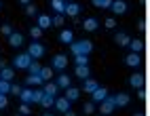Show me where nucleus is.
I'll return each mask as SVG.
<instances>
[{
	"mask_svg": "<svg viewBox=\"0 0 150 116\" xmlns=\"http://www.w3.org/2000/svg\"><path fill=\"white\" fill-rule=\"evenodd\" d=\"M137 30H139V32L146 30V21H144V19H139V21H137Z\"/></svg>",
	"mask_w": 150,
	"mask_h": 116,
	"instance_id": "nucleus-43",
	"label": "nucleus"
},
{
	"mask_svg": "<svg viewBox=\"0 0 150 116\" xmlns=\"http://www.w3.org/2000/svg\"><path fill=\"white\" fill-rule=\"evenodd\" d=\"M110 11L116 13V15H125L127 13V2H125V0H114L112 6H110Z\"/></svg>",
	"mask_w": 150,
	"mask_h": 116,
	"instance_id": "nucleus-8",
	"label": "nucleus"
},
{
	"mask_svg": "<svg viewBox=\"0 0 150 116\" xmlns=\"http://www.w3.org/2000/svg\"><path fill=\"white\" fill-rule=\"evenodd\" d=\"M114 25H116V23H114V19H106V27H108V30H112Z\"/></svg>",
	"mask_w": 150,
	"mask_h": 116,
	"instance_id": "nucleus-44",
	"label": "nucleus"
},
{
	"mask_svg": "<svg viewBox=\"0 0 150 116\" xmlns=\"http://www.w3.org/2000/svg\"><path fill=\"white\" fill-rule=\"evenodd\" d=\"M129 84H131L133 89H144V74H133V76H129Z\"/></svg>",
	"mask_w": 150,
	"mask_h": 116,
	"instance_id": "nucleus-10",
	"label": "nucleus"
},
{
	"mask_svg": "<svg viewBox=\"0 0 150 116\" xmlns=\"http://www.w3.org/2000/svg\"><path fill=\"white\" fill-rule=\"evenodd\" d=\"M32 61H34V57L30 55V53H19L15 59H13V65L17 67V70H28Z\"/></svg>",
	"mask_w": 150,
	"mask_h": 116,
	"instance_id": "nucleus-2",
	"label": "nucleus"
},
{
	"mask_svg": "<svg viewBox=\"0 0 150 116\" xmlns=\"http://www.w3.org/2000/svg\"><path fill=\"white\" fill-rule=\"evenodd\" d=\"M55 82H57V86H59V89H68V86H72V84H70V76L68 74H62V76H57V78H55Z\"/></svg>",
	"mask_w": 150,
	"mask_h": 116,
	"instance_id": "nucleus-22",
	"label": "nucleus"
},
{
	"mask_svg": "<svg viewBox=\"0 0 150 116\" xmlns=\"http://www.w3.org/2000/svg\"><path fill=\"white\" fill-rule=\"evenodd\" d=\"M53 67H42V70H40V76H42V80L45 82H51V78H53Z\"/></svg>",
	"mask_w": 150,
	"mask_h": 116,
	"instance_id": "nucleus-28",
	"label": "nucleus"
},
{
	"mask_svg": "<svg viewBox=\"0 0 150 116\" xmlns=\"http://www.w3.org/2000/svg\"><path fill=\"white\" fill-rule=\"evenodd\" d=\"M25 13H28L30 17H34L38 11H36V6H34V4H28V6H25Z\"/></svg>",
	"mask_w": 150,
	"mask_h": 116,
	"instance_id": "nucleus-39",
	"label": "nucleus"
},
{
	"mask_svg": "<svg viewBox=\"0 0 150 116\" xmlns=\"http://www.w3.org/2000/svg\"><path fill=\"white\" fill-rule=\"evenodd\" d=\"M19 2H21V4H25V6H28V4H30V0H19Z\"/></svg>",
	"mask_w": 150,
	"mask_h": 116,
	"instance_id": "nucleus-47",
	"label": "nucleus"
},
{
	"mask_svg": "<svg viewBox=\"0 0 150 116\" xmlns=\"http://www.w3.org/2000/svg\"><path fill=\"white\" fill-rule=\"evenodd\" d=\"M114 101H116V108H125L129 103V95L127 93H116L114 95Z\"/></svg>",
	"mask_w": 150,
	"mask_h": 116,
	"instance_id": "nucleus-20",
	"label": "nucleus"
},
{
	"mask_svg": "<svg viewBox=\"0 0 150 116\" xmlns=\"http://www.w3.org/2000/svg\"><path fill=\"white\" fill-rule=\"evenodd\" d=\"M25 84L28 86H40V84H45V80H42L40 74H30L28 78H25Z\"/></svg>",
	"mask_w": 150,
	"mask_h": 116,
	"instance_id": "nucleus-12",
	"label": "nucleus"
},
{
	"mask_svg": "<svg viewBox=\"0 0 150 116\" xmlns=\"http://www.w3.org/2000/svg\"><path fill=\"white\" fill-rule=\"evenodd\" d=\"M59 40H62L64 44H72V42H74V34H72V30H62V34H59Z\"/></svg>",
	"mask_w": 150,
	"mask_h": 116,
	"instance_id": "nucleus-21",
	"label": "nucleus"
},
{
	"mask_svg": "<svg viewBox=\"0 0 150 116\" xmlns=\"http://www.w3.org/2000/svg\"><path fill=\"white\" fill-rule=\"evenodd\" d=\"M97 25H99V23H97V19H95V17H89V19H85V21H83V27H85L87 32H95V30H97Z\"/></svg>",
	"mask_w": 150,
	"mask_h": 116,
	"instance_id": "nucleus-19",
	"label": "nucleus"
},
{
	"mask_svg": "<svg viewBox=\"0 0 150 116\" xmlns=\"http://www.w3.org/2000/svg\"><path fill=\"white\" fill-rule=\"evenodd\" d=\"M0 80H2V78H0Z\"/></svg>",
	"mask_w": 150,
	"mask_h": 116,
	"instance_id": "nucleus-51",
	"label": "nucleus"
},
{
	"mask_svg": "<svg viewBox=\"0 0 150 116\" xmlns=\"http://www.w3.org/2000/svg\"><path fill=\"white\" fill-rule=\"evenodd\" d=\"M0 78L6 80V82H11V80L15 78V72L11 70V67H2V70H0Z\"/></svg>",
	"mask_w": 150,
	"mask_h": 116,
	"instance_id": "nucleus-26",
	"label": "nucleus"
},
{
	"mask_svg": "<svg viewBox=\"0 0 150 116\" xmlns=\"http://www.w3.org/2000/svg\"><path fill=\"white\" fill-rule=\"evenodd\" d=\"M8 44H11V46H15V49H17V46H21V44H23V34L13 32L11 36H8Z\"/></svg>",
	"mask_w": 150,
	"mask_h": 116,
	"instance_id": "nucleus-14",
	"label": "nucleus"
},
{
	"mask_svg": "<svg viewBox=\"0 0 150 116\" xmlns=\"http://www.w3.org/2000/svg\"><path fill=\"white\" fill-rule=\"evenodd\" d=\"M42 116H53V114H42Z\"/></svg>",
	"mask_w": 150,
	"mask_h": 116,
	"instance_id": "nucleus-49",
	"label": "nucleus"
},
{
	"mask_svg": "<svg viewBox=\"0 0 150 116\" xmlns=\"http://www.w3.org/2000/svg\"><path fill=\"white\" fill-rule=\"evenodd\" d=\"M21 86H19V84H11V93H15V95H21Z\"/></svg>",
	"mask_w": 150,
	"mask_h": 116,
	"instance_id": "nucleus-42",
	"label": "nucleus"
},
{
	"mask_svg": "<svg viewBox=\"0 0 150 116\" xmlns=\"http://www.w3.org/2000/svg\"><path fill=\"white\" fill-rule=\"evenodd\" d=\"M114 42L118 46H129V44H131V38H129V34H125V32H118L114 36Z\"/></svg>",
	"mask_w": 150,
	"mask_h": 116,
	"instance_id": "nucleus-13",
	"label": "nucleus"
},
{
	"mask_svg": "<svg viewBox=\"0 0 150 116\" xmlns=\"http://www.w3.org/2000/svg\"><path fill=\"white\" fill-rule=\"evenodd\" d=\"M45 93H49V95H55L57 97V93H59V86H57V82H45Z\"/></svg>",
	"mask_w": 150,
	"mask_h": 116,
	"instance_id": "nucleus-27",
	"label": "nucleus"
},
{
	"mask_svg": "<svg viewBox=\"0 0 150 116\" xmlns=\"http://www.w3.org/2000/svg\"><path fill=\"white\" fill-rule=\"evenodd\" d=\"M91 2H93V6H97V8H110L114 0H91Z\"/></svg>",
	"mask_w": 150,
	"mask_h": 116,
	"instance_id": "nucleus-30",
	"label": "nucleus"
},
{
	"mask_svg": "<svg viewBox=\"0 0 150 116\" xmlns=\"http://www.w3.org/2000/svg\"><path fill=\"white\" fill-rule=\"evenodd\" d=\"M6 105H8V99H6V95H4V93H0V110H4Z\"/></svg>",
	"mask_w": 150,
	"mask_h": 116,
	"instance_id": "nucleus-38",
	"label": "nucleus"
},
{
	"mask_svg": "<svg viewBox=\"0 0 150 116\" xmlns=\"http://www.w3.org/2000/svg\"><path fill=\"white\" fill-rule=\"evenodd\" d=\"M137 97L139 99H146V91L144 89H137Z\"/></svg>",
	"mask_w": 150,
	"mask_h": 116,
	"instance_id": "nucleus-45",
	"label": "nucleus"
},
{
	"mask_svg": "<svg viewBox=\"0 0 150 116\" xmlns=\"http://www.w3.org/2000/svg\"><path fill=\"white\" fill-rule=\"evenodd\" d=\"M28 53L34 57V59H40V57L45 55V46L40 44V42H30V46H28Z\"/></svg>",
	"mask_w": 150,
	"mask_h": 116,
	"instance_id": "nucleus-5",
	"label": "nucleus"
},
{
	"mask_svg": "<svg viewBox=\"0 0 150 116\" xmlns=\"http://www.w3.org/2000/svg\"><path fill=\"white\" fill-rule=\"evenodd\" d=\"M116 110V101H114V95H108V99H104L102 103H99V112H102L104 116H110Z\"/></svg>",
	"mask_w": 150,
	"mask_h": 116,
	"instance_id": "nucleus-3",
	"label": "nucleus"
},
{
	"mask_svg": "<svg viewBox=\"0 0 150 116\" xmlns=\"http://www.w3.org/2000/svg\"><path fill=\"white\" fill-rule=\"evenodd\" d=\"M74 74H76V76H78L81 80H87L89 76H91V72H89V65H76Z\"/></svg>",
	"mask_w": 150,
	"mask_h": 116,
	"instance_id": "nucleus-16",
	"label": "nucleus"
},
{
	"mask_svg": "<svg viewBox=\"0 0 150 116\" xmlns=\"http://www.w3.org/2000/svg\"><path fill=\"white\" fill-rule=\"evenodd\" d=\"M53 25H64V15H55L53 17Z\"/></svg>",
	"mask_w": 150,
	"mask_h": 116,
	"instance_id": "nucleus-40",
	"label": "nucleus"
},
{
	"mask_svg": "<svg viewBox=\"0 0 150 116\" xmlns=\"http://www.w3.org/2000/svg\"><path fill=\"white\" fill-rule=\"evenodd\" d=\"M55 95H49V93H45V97H42V101H40V105L42 108H55Z\"/></svg>",
	"mask_w": 150,
	"mask_h": 116,
	"instance_id": "nucleus-25",
	"label": "nucleus"
},
{
	"mask_svg": "<svg viewBox=\"0 0 150 116\" xmlns=\"http://www.w3.org/2000/svg\"><path fill=\"white\" fill-rule=\"evenodd\" d=\"M64 97H66V99H70V101H76L78 97H81V91H78L76 86H68L66 93H64Z\"/></svg>",
	"mask_w": 150,
	"mask_h": 116,
	"instance_id": "nucleus-15",
	"label": "nucleus"
},
{
	"mask_svg": "<svg viewBox=\"0 0 150 116\" xmlns=\"http://www.w3.org/2000/svg\"><path fill=\"white\" fill-rule=\"evenodd\" d=\"M64 116H76V114H74V112H72V110H70V112H66V114H64Z\"/></svg>",
	"mask_w": 150,
	"mask_h": 116,
	"instance_id": "nucleus-46",
	"label": "nucleus"
},
{
	"mask_svg": "<svg viewBox=\"0 0 150 116\" xmlns=\"http://www.w3.org/2000/svg\"><path fill=\"white\" fill-rule=\"evenodd\" d=\"M30 112H32V110H30V103H21V105H19V114H21V116H28Z\"/></svg>",
	"mask_w": 150,
	"mask_h": 116,
	"instance_id": "nucleus-37",
	"label": "nucleus"
},
{
	"mask_svg": "<svg viewBox=\"0 0 150 116\" xmlns=\"http://www.w3.org/2000/svg\"><path fill=\"white\" fill-rule=\"evenodd\" d=\"M40 70H42V65L38 63L36 59H34L32 63H30V67H28V72H30V74H40Z\"/></svg>",
	"mask_w": 150,
	"mask_h": 116,
	"instance_id": "nucleus-32",
	"label": "nucleus"
},
{
	"mask_svg": "<svg viewBox=\"0 0 150 116\" xmlns=\"http://www.w3.org/2000/svg\"><path fill=\"white\" fill-rule=\"evenodd\" d=\"M19 99H21V103H32V99H34V89H23L21 95H19Z\"/></svg>",
	"mask_w": 150,
	"mask_h": 116,
	"instance_id": "nucleus-23",
	"label": "nucleus"
},
{
	"mask_svg": "<svg viewBox=\"0 0 150 116\" xmlns=\"http://www.w3.org/2000/svg\"><path fill=\"white\" fill-rule=\"evenodd\" d=\"M83 110H85V114H93L95 112V101H87L83 105Z\"/></svg>",
	"mask_w": 150,
	"mask_h": 116,
	"instance_id": "nucleus-35",
	"label": "nucleus"
},
{
	"mask_svg": "<svg viewBox=\"0 0 150 116\" xmlns=\"http://www.w3.org/2000/svg\"><path fill=\"white\" fill-rule=\"evenodd\" d=\"M133 116H144V114H142V112H137V114H133Z\"/></svg>",
	"mask_w": 150,
	"mask_h": 116,
	"instance_id": "nucleus-48",
	"label": "nucleus"
},
{
	"mask_svg": "<svg viewBox=\"0 0 150 116\" xmlns=\"http://www.w3.org/2000/svg\"><path fill=\"white\" fill-rule=\"evenodd\" d=\"M66 0H51V6H53V11L55 15H66Z\"/></svg>",
	"mask_w": 150,
	"mask_h": 116,
	"instance_id": "nucleus-11",
	"label": "nucleus"
},
{
	"mask_svg": "<svg viewBox=\"0 0 150 116\" xmlns=\"http://www.w3.org/2000/svg\"><path fill=\"white\" fill-rule=\"evenodd\" d=\"M74 63L76 65H89V55H76L74 57Z\"/></svg>",
	"mask_w": 150,
	"mask_h": 116,
	"instance_id": "nucleus-33",
	"label": "nucleus"
},
{
	"mask_svg": "<svg viewBox=\"0 0 150 116\" xmlns=\"http://www.w3.org/2000/svg\"><path fill=\"white\" fill-rule=\"evenodd\" d=\"M17 116H21V114H17Z\"/></svg>",
	"mask_w": 150,
	"mask_h": 116,
	"instance_id": "nucleus-50",
	"label": "nucleus"
},
{
	"mask_svg": "<svg viewBox=\"0 0 150 116\" xmlns=\"http://www.w3.org/2000/svg\"><path fill=\"white\" fill-rule=\"evenodd\" d=\"M129 49H131V53H142V51H144V42H142V40H131Z\"/></svg>",
	"mask_w": 150,
	"mask_h": 116,
	"instance_id": "nucleus-29",
	"label": "nucleus"
},
{
	"mask_svg": "<svg viewBox=\"0 0 150 116\" xmlns=\"http://www.w3.org/2000/svg\"><path fill=\"white\" fill-rule=\"evenodd\" d=\"M70 105H72V101H70V99H66L64 95L55 99V110H57V112H62V114L70 112Z\"/></svg>",
	"mask_w": 150,
	"mask_h": 116,
	"instance_id": "nucleus-6",
	"label": "nucleus"
},
{
	"mask_svg": "<svg viewBox=\"0 0 150 116\" xmlns=\"http://www.w3.org/2000/svg\"><path fill=\"white\" fill-rule=\"evenodd\" d=\"M0 93H11V82H6V80H0Z\"/></svg>",
	"mask_w": 150,
	"mask_h": 116,
	"instance_id": "nucleus-36",
	"label": "nucleus"
},
{
	"mask_svg": "<svg viewBox=\"0 0 150 116\" xmlns=\"http://www.w3.org/2000/svg\"><path fill=\"white\" fill-rule=\"evenodd\" d=\"M2 34H4V36H11V34H13V27L8 25V23H4V25H2Z\"/></svg>",
	"mask_w": 150,
	"mask_h": 116,
	"instance_id": "nucleus-41",
	"label": "nucleus"
},
{
	"mask_svg": "<svg viewBox=\"0 0 150 116\" xmlns=\"http://www.w3.org/2000/svg\"><path fill=\"white\" fill-rule=\"evenodd\" d=\"M125 63H127L129 67H137L139 63H142V57H139V53H129V55L125 57Z\"/></svg>",
	"mask_w": 150,
	"mask_h": 116,
	"instance_id": "nucleus-9",
	"label": "nucleus"
},
{
	"mask_svg": "<svg viewBox=\"0 0 150 116\" xmlns=\"http://www.w3.org/2000/svg\"><path fill=\"white\" fill-rule=\"evenodd\" d=\"M97 89H99V84H97L93 78H87L85 84H83V91H85V93H95Z\"/></svg>",
	"mask_w": 150,
	"mask_h": 116,
	"instance_id": "nucleus-18",
	"label": "nucleus"
},
{
	"mask_svg": "<svg viewBox=\"0 0 150 116\" xmlns=\"http://www.w3.org/2000/svg\"><path fill=\"white\" fill-rule=\"evenodd\" d=\"M104 99H108V89H106V86H99V89H97L95 93H91V101L102 103Z\"/></svg>",
	"mask_w": 150,
	"mask_h": 116,
	"instance_id": "nucleus-7",
	"label": "nucleus"
},
{
	"mask_svg": "<svg viewBox=\"0 0 150 116\" xmlns=\"http://www.w3.org/2000/svg\"><path fill=\"white\" fill-rule=\"evenodd\" d=\"M70 51H72V55H89L93 51V42L91 40H78V42H72L70 44Z\"/></svg>",
	"mask_w": 150,
	"mask_h": 116,
	"instance_id": "nucleus-1",
	"label": "nucleus"
},
{
	"mask_svg": "<svg viewBox=\"0 0 150 116\" xmlns=\"http://www.w3.org/2000/svg\"><path fill=\"white\" fill-rule=\"evenodd\" d=\"M42 97H45V89H34V99H32V103H40L42 101Z\"/></svg>",
	"mask_w": 150,
	"mask_h": 116,
	"instance_id": "nucleus-31",
	"label": "nucleus"
},
{
	"mask_svg": "<svg viewBox=\"0 0 150 116\" xmlns=\"http://www.w3.org/2000/svg\"><path fill=\"white\" fill-rule=\"evenodd\" d=\"M51 67L57 70V72H64L66 67H68V57L66 55H55L53 61H51Z\"/></svg>",
	"mask_w": 150,
	"mask_h": 116,
	"instance_id": "nucleus-4",
	"label": "nucleus"
},
{
	"mask_svg": "<svg viewBox=\"0 0 150 116\" xmlns=\"http://www.w3.org/2000/svg\"><path fill=\"white\" fill-rule=\"evenodd\" d=\"M30 34H32V38H34V40H38V38L42 36V27H40V25H34L32 30H30Z\"/></svg>",
	"mask_w": 150,
	"mask_h": 116,
	"instance_id": "nucleus-34",
	"label": "nucleus"
},
{
	"mask_svg": "<svg viewBox=\"0 0 150 116\" xmlns=\"http://www.w3.org/2000/svg\"><path fill=\"white\" fill-rule=\"evenodd\" d=\"M38 25H40L42 30L51 27V25H53V17H49V15H38Z\"/></svg>",
	"mask_w": 150,
	"mask_h": 116,
	"instance_id": "nucleus-24",
	"label": "nucleus"
},
{
	"mask_svg": "<svg viewBox=\"0 0 150 116\" xmlns=\"http://www.w3.org/2000/svg\"><path fill=\"white\" fill-rule=\"evenodd\" d=\"M78 13H81V4H76V2H68L66 4V15L68 17H76Z\"/></svg>",
	"mask_w": 150,
	"mask_h": 116,
	"instance_id": "nucleus-17",
	"label": "nucleus"
}]
</instances>
